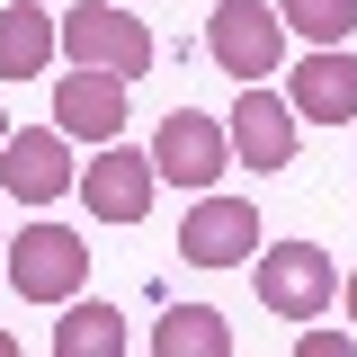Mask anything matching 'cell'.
<instances>
[{
  "mask_svg": "<svg viewBox=\"0 0 357 357\" xmlns=\"http://www.w3.org/2000/svg\"><path fill=\"white\" fill-rule=\"evenodd\" d=\"M63 54L89 63V72L143 81V72L161 63V36L134 18V0H81V9H63Z\"/></svg>",
  "mask_w": 357,
  "mask_h": 357,
  "instance_id": "1",
  "label": "cell"
},
{
  "mask_svg": "<svg viewBox=\"0 0 357 357\" xmlns=\"http://www.w3.org/2000/svg\"><path fill=\"white\" fill-rule=\"evenodd\" d=\"M250 286H259V304L277 312V321H321L331 295H340V268H331L321 241H277V250H259Z\"/></svg>",
  "mask_w": 357,
  "mask_h": 357,
  "instance_id": "2",
  "label": "cell"
},
{
  "mask_svg": "<svg viewBox=\"0 0 357 357\" xmlns=\"http://www.w3.org/2000/svg\"><path fill=\"white\" fill-rule=\"evenodd\" d=\"M27 304H72L89 286V241L81 232H63V223H27L18 241H9V268H0Z\"/></svg>",
  "mask_w": 357,
  "mask_h": 357,
  "instance_id": "3",
  "label": "cell"
},
{
  "mask_svg": "<svg viewBox=\"0 0 357 357\" xmlns=\"http://www.w3.org/2000/svg\"><path fill=\"white\" fill-rule=\"evenodd\" d=\"M286 18H277V0H215V18H206V54H215L232 81H268L277 63H286Z\"/></svg>",
  "mask_w": 357,
  "mask_h": 357,
  "instance_id": "4",
  "label": "cell"
},
{
  "mask_svg": "<svg viewBox=\"0 0 357 357\" xmlns=\"http://www.w3.org/2000/svg\"><path fill=\"white\" fill-rule=\"evenodd\" d=\"M223 134H232V161H250V170H286L295 161V134H304V116H295V98L268 81H241V98H232V116H223Z\"/></svg>",
  "mask_w": 357,
  "mask_h": 357,
  "instance_id": "5",
  "label": "cell"
},
{
  "mask_svg": "<svg viewBox=\"0 0 357 357\" xmlns=\"http://www.w3.org/2000/svg\"><path fill=\"white\" fill-rule=\"evenodd\" d=\"M152 170H161V188H215L232 170V134L206 107H170L161 134H152Z\"/></svg>",
  "mask_w": 357,
  "mask_h": 357,
  "instance_id": "6",
  "label": "cell"
},
{
  "mask_svg": "<svg viewBox=\"0 0 357 357\" xmlns=\"http://www.w3.org/2000/svg\"><path fill=\"white\" fill-rule=\"evenodd\" d=\"M250 250H259V206L197 188V206H188V223H178V259L188 268H241Z\"/></svg>",
  "mask_w": 357,
  "mask_h": 357,
  "instance_id": "7",
  "label": "cell"
},
{
  "mask_svg": "<svg viewBox=\"0 0 357 357\" xmlns=\"http://www.w3.org/2000/svg\"><path fill=\"white\" fill-rule=\"evenodd\" d=\"M0 188L27 197V206L72 197V188H81V170H72V134H63V126H9V143H0Z\"/></svg>",
  "mask_w": 357,
  "mask_h": 357,
  "instance_id": "8",
  "label": "cell"
},
{
  "mask_svg": "<svg viewBox=\"0 0 357 357\" xmlns=\"http://www.w3.org/2000/svg\"><path fill=\"white\" fill-rule=\"evenodd\" d=\"M152 197H161V170H152V152H134V143H98V161L81 170V206L98 223H143L152 215Z\"/></svg>",
  "mask_w": 357,
  "mask_h": 357,
  "instance_id": "9",
  "label": "cell"
},
{
  "mask_svg": "<svg viewBox=\"0 0 357 357\" xmlns=\"http://www.w3.org/2000/svg\"><path fill=\"white\" fill-rule=\"evenodd\" d=\"M286 98H295L304 126H349V116H357V54H349V45H312V54H295Z\"/></svg>",
  "mask_w": 357,
  "mask_h": 357,
  "instance_id": "10",
  "label": "cell"
},
{
  "mask_svg": "<svg viewBox=\"0 0 357 357\" xmlns=\"http://www.w3.org/2000/svg\"><path fill=\"white\" fill-rule=\"evenodd\" d=\"M126 89H134V81L72 63V72L54 81V126L72 134V143H116V134H126Z\"/></svg>",
  "mask_w": 357,
  "mask_h": 357,
  "instance_id": "11",
  "label": "cell"
},
{
  "mask_svg": "<svg viewBox=\"0 0 357 357\" xmlns=\"http://www.w3.org/2000/svg\"><path fill=\"white\" fill-rule=\"evenodd\" d=\"M54 54H63V18L45 0H9L0 9V81H36Z\"/></svg>",
  "mask_w": 357,
  "mask_h": 357,
  "instance_id": "12",
  "label": "cell"
},
{
  "mask_svg": "<svg viewBox=\"0 0 357 357\" xmlns=\"http://www.w3.org/2000/svg\"><path fill=\"white\" fill-rule=\"evenodd\" d=\"M152 357H232V321L215 304H170L152 321Z\"/></svg>",
  "mask_w": 357,
  "mask_h": 357,
  "instance_id": "13",
  "label": "cell"
},
{
  "mask_svg": "<svg viewBox=\"0 0 357 357\" xmlns=\"http://www.w3.org/2000/svg\"><path fill=\"white\" fill-rule=\"evenodd\" d=\"M54 357H126V321H116V304L72 295L63 321H54Z\"/></svg>",
  "mask_w": 357,
  "mask_h": 357,
  "instance_id": "14",
  "label": "cell"
},
{
  "mask_svg": "<svg viewBox=\"0 0 357 357\" xmlns=\"http://www.w3.org/2000/svg\"><path fill=\"white\" fill-rule=\"evenodd\" d=\"M277 18L304 45H349L357 36V0H277Z\"/></svg>",
  "mask_w": 357,
  "mask_h": 357,
  "instance_id": "15",
  "label": "cell"
},
{
  "mask_svg": "<svg viewBox=\"0 0 357 357\" xmlns=\"http://www.w3.org/2000/svg\"><path fill=\"white\" fill-rule=\"evenodd\" d=\"M357 349V331H304L295 340V357H349Z\"/></svg>",
  "mask_w": 357,
  "mask_h": 357,
  "instance_id": "16",
  "label": "cell"
},
{
  "mask_svg": "<svg viewBox=\"0 0 357 357\" xmlns=\"http://www.w3.org/2000/svg\"><path fill=\"white\" fill-rule=\"evenodd\" d=\"M340 304H349V331H357V268L340 277Z\"/></svg>",
  "mask_w": 357,
  "mask_h": 357,
  "instance_id": "17",
  "label": "cell"
},
{
  "mask_svg": "<svg viewBox=\"0 0 357 357\" xmlns=\"http://www.w3.org/2000/svg\"><path fill=\"white\" fill-rule=\"evenodd\" d=\"M9 349H18V340H9V331H0V357H9Z\"/></svg>",
  "mask_w": 357,
  "mask_h": 357,
  "instance_id": "18",
  "label": "cell"
},
{
  "mask_svg": "<svg viewBox=\"0 0 357 357\" xmlns=\"http://www.w3.org/2000/svg\"><path fill=\"white\" fill-rule=\"evenodd\" d=\"M0 143H9V107H0Z\"/></svg>",
  "mask_w": 357,
  "mask_h": 357,
  "instance_id": "19",
  "label": "cell"
},
{
  "mask_svg": "<svg viewBox=\"0 0 357 357\" xmlns=\"http://www.w3.org/2000/svg\"><path fill=\"white\" fill-rule=\"evenodd\" d=\"M0 268H9V241H0Z\"/></svg>",
  "mask_w": 357,
  "mask_h": 357,
  "instance_id": "20",
  "label": "cell"
}]
</instances>
